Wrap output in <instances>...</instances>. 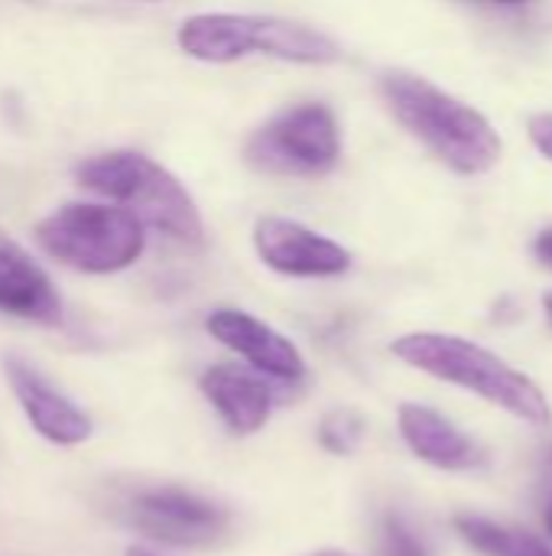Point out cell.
<instances>
[{
    "instance_id": "obj_1",
    "label": "cell",
    "mask_w": 552,
    "mask_h": 556,
    "mask_svg": "<svg viewBox=\"0 0 552 556\" xmlns=\"http://www.w3.org/2000/svg\"><path fill=\"white\" fill-rule=\"evenodd\" d=\"M377 88L390 114L452 173L485 176L498 166L504 143L491 127V121L472 104L400 68L384 72Z\"/></svg>"
},
{
    "instance_id": "obj_2",
    "label": "cell",
    "mask_w": 552,
    "mask_h": 556,
    "mask_svg": "<svg viewBox=\"0 0 552 556\" xmlns=\"http://www.w3.org/2000/svg\"><path fill=\"white\" fill-rule=\"evenodd\" d=\"M390 352L407 362L410 368H420L439 381L459 384L488 404L514 414L517 420H527L534 427L550 424V404L543 391L517 368H511L504 358L488 352L485 345H475L459 336L442 332H410L400 336Z\"/></svg>"
},
{
    "instance_id": "obj_3",
    "label": "cell",
    "mask_w": 552,
    "mask_h": 556,
    "mask_svg": "<svg viewBox=\"0 0 552 556\" xmlns=\"http://www.w3.org/2000/svg\"><path fill=\"white\" fill-rule=\"evenodd\" d=\"M75 179L81 189L98 192L114 205H124L146 228H156L172 241H205V225L195 199L169 169L137 150H107L88 156L75 166Z\"/></svg>"
},
{
    "instance_id": "obj_4",
    "label": "cell",
    "mask_w": 552,
    "mask_h": 556,
    "mask_svg": "<svg viewBox=\"0 0 552 556\" xmlns=\"http://www.w3.org/2000/svg\"><path fill=\"white\" fill-rule=\"evenodd\" d=\"M36 241L78 274H117L140 261L146 225L124 205L65 202L36 225Z\"/></svg>"
},
{
    "instance_id": "obj_5",
    "label": "cell",
    "mask_w": 552,
    "mask_h": 556,
    "mask_svg": "<svg viewBox=\"0 0 552 556\" xmlns=\"http://www.w3.org/2000/svg\"><path fill=\"white\" fill-rule=\"evenodd\" d=\"M244 160L267 176H325L342 160L338 121L332 108L319 101L286 108L247 137Z\"/></svg>"
},
{
    "instance_id": "obj_6",
    "label": "cell",
    "mask_w": 552,
    "mask_h": 556,
    "mask_svg": "<svg viewBox=\"0 0 552 556\" xmlns=\"http://www.w3.org/2000/svg\"><path fill=\"white\" fill-rule=\"evenodd\" d=\"M120 521L166 547H208L218 544L231 528L228 508L179 485H153L133 492L120 505Z\"/></svg>"
},
{
    "instance_id": "obj_7",
    "label": "cell",
    "mask_w": 552,
    "mask_h": 556,
    "mask_svg": "<svg viewBox=\"0 0 552 556\" xmlns=\"http://www.w3.org/2000/svg\"><path fill=\"white\" fill-rule=\"evenodd\" d=\"M3 378L26 414L29 427L55 446H81L94 437L91 417L65 397L36 365L20 355H3Z\"/></svg>"
},
{
    "instance_id": "obj_8",
    "label": "cell",
    "mask_w": 552,
    "mask_h": 556,
    "mask_svg": "<svg viewBox=\"0 0 552 556\" xmlns=\"http://www.w3.org/2000/svg\"><path fill=\"white\" fill-rule=\"evenodd\" d=\"M254 248L270 270L286 277H338L351 267L348 248L293 218H257Z\"/></svg>"
},
{
    "instance_id": "obj_9",
    "label": "cell",
    "mask_w": 552,
    "mask_h": 556,
    "mask_svg": "<svg viewBox=\"0 0 552 556\" xmlns=\"http://www.w3.org/2000/svg\"><path fill=\"white\" fill-rule=\"evenodd\" d=\"M205 329L211 332V339H218L221 345L238 352L251 368L264 371L267 378H277L286 384L306 378V362H303L299 349L286 336H280L273 326L260 323L251 313L215 309L205 319Z\"/></svg>"
},
{
    "instance_id": "obj_10",
    "label": "cell",
    "mask_w": 552,
    "mask_h": 556,
    "mask_svg": "<svg viewBox=\"0 0 552 556\" xmlns=\"http://www.w3.org/2000/svg\"><path fill=\"white\" fill-rule=\"evenodd\" d=\"M198 388L211 401L224 427L238 437L264 430L277 404V391L264 378V371L244 365H211L198 378Z\"/></svg>"
},
{
    "instance_id": "obj_11",
    "label": "cell",
    "mask_w": 552,
    "mask_h": 556,
    "mask_svg": "<svg viewBox=\"0 0 552 556\" xmlns=\"http://www.w3.org/2000/svg\"><path fill=\"white\" fill-rule=\"evenodd\" d=\"M0 313L39 326L62 323V296L49 274L0 228Z\"/></svg>"
},
{
    "instance_id": "obj_12",
    "label": "cell",
    "mask_w": 552,
    "mask_h": 556,
    "mask_svg": "<svg viewBox=\"0 0 552 556\" xmlns=\"http://www.w3.org/2000/svg\"><path fill=\"white\" fill-rule=\"evenodd\" d=\"M267 16L254 13H195L182 20L176 42L189 59L198 62H238L251 52H264Z\"/></svg>"
},
{
    "instance_id": "obj_13",
    "label": "cell",
    "mask_w": 552,
    "mask_h": 556,
    "mask_svg": "<svg viewBox=\"0 0 552 556\" xmlns=\"http://www.w3.org/2000/svg\"><path fill=\"white\" fill-rule=\"evenodd\" d=\"M400 433L407 446L429 466L449 469V472H465L485 463L482 450L442 414L423 404H403L400 407Z\"/></svg>"
},
{
    "instance_id": "obj_14",
    "label": "cell",
    "mask_w": 552,
    "mask_h": 556,
    "mask_svg": "<svg viewBox=\"0 0 552 556\" xmlns=\"http://www.w3.org/2000/svg\"><path fill=\"white\" fill-rule=\"evenodd\" d=\"M455 531L485 556H552V547L530 531L498 525L482 515H459Z\"/></svg>"
},
{
    "instance_id": "obj_15",
    "label": "cell",
    "mask_w": 552,
    "mask_h": 556,
    "mask_svg": "<svg viewBox=\"0 0 552 556\" xmlns=\"http://www.w3.org/2000/svg\"><path fill=\"white\" fill-rule=\"evenodd\" d=\"M361 437H364V420L355 410H332L319 427V443L335 456L355 453Z\"/></svg>"
},
{
    "instance_id": "obj_16",
    "label": "cell",
    "mask_w": 552,
    "mask_h": 556,
    "mask_svg": "<svg viewBox=\"0 0 552 556\" xmlns=\"http://www.w3.org/2000/svg\"><path fill=\"white\" fill-rule=\"evenodd\" d=\"M381 556H429V551L407 518L387 515L381 525Z\"/></svg>"
},
{
    "instance_id": "obj_17",
    "label": "cell",
    "mask_w": 552,
    "mask_h": 556,
    "mask_svg": "<svg viewBox=\"0 0 552 556\" xmlns=\"http://www.w3.org/2000/svg\"><path fill=\"white\" fill-rule=\"evenodd\" d=\"M527 130H530L534 147H537L547 160H552V114H534L530 124H527Z\"/></svg>"
},
{
    "instance_id": "obj_18",
    "label": "cell",
    "mask_w": 552,
    "mask_h": 556,
    "mask_svg": "<svg viewBox=\"0 0 552 556\" xmlns=\"http://www.w3.org/2000/svg\"><path fill=\"white\" fill-rule=\"evenodd\" d=\"M540 511H543V525L552 534V453L543 466V479H540Z\"/></svg>"
},
{
    "instance_id": "obj_19",
    "label": "cell",
    "mask_w": 552,
    "mask_h": 556,
    "mask_svg": "<svg viewBox=\"0 0 552 556\" xmlns=\"http://www.w3.org/2000/svg\"><path fill=\"white\" fill-rule=\"evenodd\" d=\"M534 254L540 257V264H547V267H552V228H547V231H540V238L534 241Z\"/></svg>"
},
{
    "instance_id": "obj_20",
    "label": "cell",
    "mask_w": 552,
    "mask_h": 556,
    "mask_svg": "<svg viewBox=\"0 0 552 556\" xmlns=\"http://www.w3.org/2000/svg\"><path fill=\"white\" fill-rule=\"evenodd\" d=\"M124 556H159V554H153V551H146V547H127Z\"/></svg>"
},
{
    "instance_id": "obj_21",
    "label": "cell",
    "mask_w": 552,
    "mask_h": 556,
    "mask_svg": "<svg viewBox=\"0 0 552 556\" xmlns=\"http://www.w3.org/2000/svg\"><path fill=\"white\" fill-rule=\"evenodd\" d=\"M543 313H547V319H550V326H552V290L543 296Z\"/></svg>"
},
{
    "instance_id": "obj_22",
    "label": "cell",
    "mask_w": 552,
    "mask_h": 556,
    "mask_svg": "<svg viewBox=\"0 0 552 556\" xmlns=\"http://www.w3.org/2000/svg\"><path fill=\"white\" fill-rule=\"evenodd\" d=\"M316 556H351V554H342V551H322V554Z\"/></svg>"
},
{
    "instance_id": "obj_23",
    "label": "cell",
    "mask_w": 552,
    "mask_h": 556,
    "mask_svg": "<svg viewBox=\"0 0 552 556\" xmlns=\"http://www.w3.org/2000/svg\"><path fill=\"white\" fill-rule=\"evenodd\" d=\"M495 3H524V0H495Z\"/></svg>"
}]
</instances>
